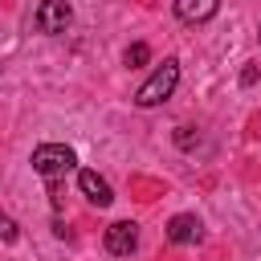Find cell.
Returning a JSON list of instances; mask_svg holds the SVG:
<instances>
[{
	"mask_svg": "<svg viewBox=\"0 0 261 261\" xmlns=\"http://www.w3.org/2000/svg\"><path fill=\"white\" fill-rule=\"evenodd\" d=\"M175 86H179V61L175 57H167L139 90H135V106H143V110H151V106H159V102H167L171 94H175Z\"/></svg>",
	"mask_w": 261,
	"mask_h": 261,
	"instance_id": "6da1fadb",
	"label": "cell"
},
{
	"mask_svg": "<svg viewBox=\"0 0 261 261\" xmlns=\"http://www.w3.org/2000/svg\"><path fill=\"white\" fill-rule=\"evenodd\" d=\"M29 163H33V171H37L41 179L57 184L61 175H69V171L77 167V155H73V147H65V143H41Z\"/></svg>",
	"mask_w": 261,
	"mask_h": 261,
	"instance_id": "7a4b0ae2",
	"label": "cell"
},
{
	"mask_svg": "<svg viewBox=\"0 0 261 261\" xmlns=\"http://www.w3.org/2000/svg\"><path fill=\"white\" fill-rule=\"evenodd\" d=\"M33 20H37L41 33H65L69 20H73V8H69V0H41Z\"/></svg>",
	"mask_w": 261,
	"mask_h": 261,
	"instance_id": "3957f363",
	"label": "cell"
},
{
	"mask_svg": "<svg viewBox=\"0 0 261 261\" xmlns=\"http://www.w3.org/2000/svg\"><path fill=\"white\" fill-rule=\"evenodd\" d=\"M135 245H139V224H135V220H114V224L106 228V249H110L114 257H130Z\"/></svg>",
	"mask_w": 261,
	"mask_h": 261,
	"instance_id": "277c9868",
	"label": "cell"
},
{
	"mask_svg": "<svg viewBox=\"0 0 261 261\" xmlns=\"http://www.w3.org/2000/svg\"><path fill=\"white\" fill-rule=\"evenodd\" d=\"M77 188H82V196H86V200H90L94 208H106V204L114 200L110 184H106V179H102L98 171H90V167H86V171H77Z\"/></svg>",
	"mask_w": 261,
	"mask_h": 261,
	"instance_id": "5b68a950",
	"label": "cell"
},
{
	"mask_svg": "<svg viewBox=\"0 0 261 261\" xmlns=\"http://www.w3.org/2000/svg\"><path fill=\"white\" fill-rule=\"evenodd\" d=\"M220 12V0H175V16L184 24H204Z\"/></svg>",
	"mask_w": 261,
	"mask_h": 261,
	"instance_id": "8992f818",
	"label": "cell"
},
{
	"mask_svg": "<svg viewBox=\"0 0 261 261\" xmlns=\"http://www.w3.org/2000/svg\"><path fill=\"white\" fill-rule=\"evenodd\" d=\"M167 241H171V245H196V241H200V220H196L192 212L171 216V220H167Z\"/></svg>",
	"mask_w": 261,
	"mask_h": 261,
	"instance_id": "52a82bcc",
	"label": "cell"
},
{
	"mask_svg": "<svg viewBox=\"0 0 261 261\" xmlns=\"http://www.w3.org/2000/svg\"><path fill=\"white\" fill-rule=\"evenodd\" d=\"M147 57H151V49H147L143 41H135V45H130V49L122 53V61H126L130 69H139V65H147Z\"/></svg>",
	"mask_w": 261,
	"mask_h": 261,
	"instance_id": "ba28073f",
	"label": "cell"
},
{
	"mask_svg": "<svg viewBox=\"0 0 261 261\" xmlns=\"http://www.w3.org/2000/svg\"><path fill=\"white\" fill-rule=\"evenodd\" d=\"M0 241H4V245L20 241V228H16V220H12V216H4V212H0Z\"/></svg>",
	"mask_w": 261,
	"mask_h": 261,
	"instance_id": "9c48e42d",
	"label": "cell"
},
{
	"mask_svg": "<svg viewBox=\"0 0 261 261\" xmlns=\"http://www.w3.org/2000/svg\"><path fill=\"white\" fill-rule=\"evenodd\" d=\"M196 139H200V135H192V126H179V135H175V143H179L184 151H192V147H196Z\"/></svg>",
	"mask_w": 261,
	"mask_h": 261,
	"instance_id": "30bf717a",
	"label": "cell"
},
{
	"mask_svg": "<svg viewBox=\"0 0 261 261\" xmlns=\"http://www.w3.org/2000/svg\"><path fill=\"white\" fill-rule=\"evenodd\" d=\"M253 82H257V65H245L241 69V86H253Z\"/></svg>",
	"mask_w": 261,
	"mask_h": 261,
	"instance_id": "8fae6325",
	"label": "cell"
}]
</instances>
